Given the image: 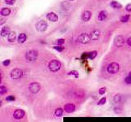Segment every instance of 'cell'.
I'll list each match as a JSON object with an SVG mask.
<instances>
[{
  "instance_id": "21",
  "label": "cell",
  "mask_w": 131,
  "mask_h": 122,
  "mask_svg": "<svg viewBox=\"0 0 131 122\" xmlns=\"http://www.w3.org/2000/svg\"><path fill=\"white\" fill-rule=\"evenodd\" d=\"M55 116H57V117H60V116H62L63 114V110L61 108H57L55 110V112H54Z\"/></svg>"
},
{
  "instance_id": "38",
  "label": "cell",
  "mask_w": 131,
  "mask_h": 122,
  "mask_svg": "<svg viewBox=\"0 0 131 122\" xmlns=\"http://www.w3.org/2000/svg\"><path fill=\"white\" fill-rule=\"evenodd\" d=\"M70 1H74V0H70Z\"/></svg>"
},
{
  "instance_id": "9",
  "label": "cell",
  "mask_w": 131,
  "mask_h": 122,
  "mask_svg": "<svg viewBox=\"0 0 131 122\" xmlns=\"http://www.w3.org/2000/svg\"><path fill=\"white\" fill-rule=\"evenodd\" d=\"M25 116V112L22 110V109H17L14 112V114H13V116L15 119L17 120H21L22 118L24 117Z\"/></svg>"
},
{
  "instance_id": "20",
  "label": "cell",
  "mask_w": 131,
  "mask_h": 122,
  "mask_svg": "<svg viewBox=\"0 0 131 122\" xmlns=\"http://www.w3.org/2000/svg\"><path fill=\"white\" fill-rule=\"evenodd\" d=\"M113 99H114V102H115V103L119 104V103H120V102H122V99H123V98H122L121 94H116L114 96V98H113Z\"/></svg>"
},
{
  "instance_id": "13",
  "label": "cell",
  "mask_w": 131,
  "mask_h": 122,
  "mask_svg": "<svg viewBox=\"0 0 131 122\" xmlns=\"http://www.w3.org/2000/svg\"><path fill=\"white\" fill-rule=\"evenodd\" d=\"M100 37V31L98 30H94L90 33V38L92 40H98Z\"/></svg>"
},
{
  "instance_id": "17",
  "label": "cell",
  "mask_w": 131,
  "mask_h": 122,
  "mask_svg": "<svg viewBox=\"0 0 131 122\" xmlns=\"http://www.w3.org/2000/svg\"><path fill=\"white\" fill-rule=\"evenodd\" d=\"M110 5H111L113 8H115V9H120V8H122V5L116 1H111Z\"/></svg>"
},
{
  "instance_id": "23",
  "label": "cell",
  "mask_w": 131,
  "mask_h": 122,
  "mask_svg": "<svg viewBox=\"0 0 131 122\" xmlns=\"http://www.w3.org/2000/svg\"><path fill=\"white\" fill-rule=\"evenodd\" d=\"M130 15H125V16H123L120 18V21H121V22H123V23L128 22L129 20H130Z\"/></svg>"
},
{
  "instance_id": "5",
  "label": "cell",
  "mask_w": 131,
  "mask_h": 122,
  "mask_svg": "<svg viewBox=\"0 0 131 122\" xmlns=\"http://www.w3.org/2000/svg\"><path fill=\"white\" fill-rule=\"evenodd\" d=\"M35 28H36L37 31L44 32L48 28V24H47V22L44 20H39L38 23H36V24H35Z\"/></svg>"
},
{
  "instance_id": "22",
  "label": "cell",
  "mask_w": 131,
  "mask_h": 122,
  "mask_svg": "<svg viewBox=\"0 0 131 122\" xmlns=\"http://www.w3.org/2000/svg\"><path fill=\"white\" fill-rule=\"evenodd\" d=\"M61 8L63 10H69L70 8V4L67 2H64V3H61Z\"/></svg>"
},
{
  "instance_id": "25",
  "label": "cell",
  "mask_w": 131,
  "mask_h": 122,
  "mask_svg": "<svg viewBox=\"0 0 131 122\" xmlns=\"http://www.w3.org/2000/svg\"><path fill=\"white\" fill-rule=\"evenodd\" d=\"M7 92H8V90H7V88L4 86H0V93H1V94H4Z\"/></svg>"
},
{
  "instance_id": "4",
  "label": "cell",
  "mask_w": 131,
  "mask_h": 122,
  "mask_svg": "<svg viewBox=\"0 0 131 122\" xmlns=\"http://www.w3.org/2000/svg\"><path fill=\"white\" fill-rule=\"evenodd\" d=\"M23 76V71L20 68H14L11 72V77L13 80H17V79L22 78Z\"/></svg>"
},
{
  "instance_id": "32",
  "label": "cell",
  "mask_w": 131,
  "mask_h": 122,
  "mask_svg": "<svg viewBox=\"0 0 131 122\" xmlns=\"http://www.w3.org/2000/svg\"><path fill=\"white\" fill-rule=\"evenodd\" d=\"M9 64H10V59H6V60H4L3 62V65L5 67L8 66Z\"/></svg>"
},
{
  "instance_id": "26",
  "label": "cell",
  "mask_w": 131,
  "mask_h": 122,
  "mask_svg": "<svg viewBox=\"0 0 131 122\" xmlns=\"http://www.w3.org/2000/svg\"><path fill=\"white\" fill-rule=\"evenodd\" d=\"M106 102H107V98H106V97H103V98H102L100 99V101L98 102V105H103V104L106 103Z\"/></svg>"
},
{
  "instance_id": "24",
  "label": "cell",
  "mask_w": 131,
  "mask_h": 122,
  "mask_svg": "<svg viewBox=\"0 0 131 122\" xmlns=\"http://www.w3.org/2000/svg\"><path fill=\"white\" fill-rule=\"evenodd\" d=\"M96 56H97V51H92V52L88 53V58H89V59H94Z\"/></svg>"
},
{
  "instance_id": "34",
  "label": "cell",
  "mask_w": 131,
  "mask_h": 122,
  "mask_svg": "<svg viewBox=\"0 0 131 122\" xmlns=\"http://www.w3.org/2000/svg\"><path fill=\"white\" fill-rule=\"evenodd\" d=\"M125 9H126L127 12H131V3L128 4L126 7H125Z\"/></svg>"
},
{
  "instance_id": "16",
  "label": "cell",
  "mask_w": 131,
  "mask_h": 122,
  "mask_svg": "<svg viewBox=\"0 0 131 122\" xmlns=\"http://www.w3.org/2000/svg\"><path fill=\"white\" fill-rule=\"evenodd\" d=\"M107 12H105V11H101L100 12H99V14H98V20H100V21H102V20H104L106 18H107Z\"/></svg>"
},
{
  "instance_id": "2",
  "label": "cell",
  "mask_w": 131,
  "mask_h": 122,
  "mask_svg": "<svg viewBox=\"0 0 131 122\" xmlns=\"http://www.w3.org/2000/svg\"><path fill=\"white\" fill-rule=\"evenodd\" d=\"M48 68L51 72H57L61 68V63L58 60L53 59V60L50 61V63H48Z\"/></svg>"
},
{
  "instance_id": "7",
  "label": "cell",
  "mask_w": 131,
  "mask_h": 122,
  "mask_svg": "<svg viewBox=\"0 0 131 122\" xmlns=\"http://www.w3.org/2000/svg\"><path fill=\"white\" fill-rule=\"evenodd\" d=\"M78 40L80 43L82 44H87L90 42L91 38H90V35H88L87 33H81L80 35L78 38Z\"/></svg>"
},
{
  "instance_id": "6",
  "label": "cell",
  "mask_w": 131,
  "mask_h": 122,
  "mask_svg": "<svg viewBox=\"0 0 131 122\" xmlns=\"http://www.w3.org/2000/svg\"><path fill=\"white\" fill-rule=\"evenodd\" d=\"M40 89H41V86H40V84L38 82L31 83L29 86L30 91H31L32 94H37L38 92H39Z\"/></svg>"
},
{
  "instance_id": "29",
  "label": "cell",
  "mask_w": 131,
  "mask_h": 122,
  "mask_svg": "<svg viewBox=\"0 0 131 122\" xmlns=\"http://www.w3.org/2000/svg\"><path fill=\"white\" fill-rule=\"evenodd\" d=\"M16 99V98L14 96H12V95H9V96H8L6 98V100L7 101H9V102H12V101H14V100Z\"/></svg>"
},
{
  "instance_id": "18",
  "label": "cell",
  "mask_w": 131,
  "mask_h": 122,
  "mask_svg": "<svg viewBox=\"0 0 131 122\" xmlns=\"http://www.w3.org/2000/svg\"><path fill=\"white\" fill-rule=\"evenodd\" d=\"M11 13V10L8 8H3L1 10V15L3 16H8L10 15Z\"/></svg>"
},
{
  "instance_id": "36",
  "label": "cell",
  "mask_w": 131,
  "mask_h": 122,
  "mask_svg": "<svg viewBox=\"0 0 131 122\" xmlns=\"http://www.w3.org/2000/svg\"><path fill=\"white\" fill-rule=\"evenodd\" d=\"M126 42H127V44H128L129 46H130L131 47V37H130V38L126 40Z\"/></svg>"
},
{
  "instance_id": "11",
  "label": "cell",
  "mask_w": 131,
  "mask_h": 122,
  "mask_svg": "<svg viewBox=\"0 0 131 122\" xmlns=\"http://www.w3.org/2000/svg\"><path fill=\"white\" fill-rule=\"evenodd\" d=\"M47 18L52 22H57L58 20V16L54 12H49L47 15Z\"/></svg>"
},
{
  "instance_id": "31",
  "label": "cell",
  "mask_w": 131,
  "mask_h": 122,
  "mask_svg": "<svg viewBox=\"0 0 131 122\" xmlns=\"http://www.w3.org/2000/svg\"><path fill=\"white\" fill-rule=\"evenodd\" d=\"M16 0H5V3L8 5H13L15 3Z\"/></svg>"
},
{
  "instance_id": "15",
  "label": "cell",
  "mask_w": 131,
  "mask_h": 122,
  "mask_svg": "<svg viewBox=\"0 0 131 122\" xmlns=\"http://www.w3.org/2000/svg\"><path fill=\"white\" fill-rule=\"evenodd\" d=\"M26 39H27V36H26V33H21V34L19 35L17 42H18V43L22 44V43H24V42H26Z\"/></svg>"
},
{
  "instance_id": "14",
  "label": "cell",
  "mask_w": 131,
  "mask_h": 122,
  "mask_svg": "<svg viewBox=\"0 0 131 122\" xmlns=\"http://www.w3.org/2000/svg\"><path fill=\"white\" fill-rule=\"evenodd\" d=\"M17 38V34L15 32H10L8 34V40L9 42H14Z\"/></svg>"
},
{
  "instance_id": "30",
  "label": "cell",
  "mask_w": 131,
  "mask_h": 122,
  "mask_svg": "<svg viewBox=\"0 0 131 122\" xmlns=\"http://www.w3.org/2000/svg\"><path fill=\"white\" fill-rule=\"evenodd\" d=\"M106 91H107L106 87H101L100 89H99V94H105Z\"/></svg>"
},
{
  "instance_id": "37",
  "label": "cell",
  "mask_w": 131,
  "mask_h": 122,
  "mask_svg": "<svg viewBox=\"0 0 131 122\" xmlns=\"http://www.w3.org/2000/svg\"><path fill=\"white\" fill-rule=\"evenodd\" d=\"M120 112H121V110H120V108H118V107L115 108V112L116 113H120Z\"/></svg>"
},
{
  "instance_id": "12",
  "label": "cell",
  "mask_w": 131,
  "mask_h": 122,
  "mask_svg": "<svg viewBox=\"0 0 131 122\" xmlns=\"http://www.w3.org/2000/svg\"><path fill=\"white\" fill-rule=\"evenodd\" d=\"M91 16H92V13L89 11H84V13H83V15H82V20L83 21H84V22H87V21L90 20Z\"/></svg>"
},
{
  "instance_id": "35",
  "label": "cell",
  "mask_w": 131,
  "mask_h": 122,
  "mask_svg": "<svg viewBox=\"0 0 131 122\" xmlns=\"http://www.w3.org/2000/svg\"><path fill=\"white\" fill-rule=\"evenodd\" d=\"M68 75H75L76 77H78V74H77L76 71H72V72H68Z\"/></svg>"
},
{
  "instance_id": "10",
  "label": "cell",
  "mask_w": 131,
  "mask_h": 122,
  "mask_svg": "<svg viewBox=\"0 0 131 122\" xmlns=\"http://www.w3.org/2000/svg\"><path fill=\"white\" fill-rule=\"evenodd\" d=\"M64 110L66 111V112L67 113H72L75 112V106L73 103H66L64 106Z\"/></svg>"
},
{
  "instance_id": "28",
  "label": "cell",
  "mask_w": 131,
  "mask_h": 122,
  "mask_svg": "<svg viewBox=\"0 0 131 122\" xmlns=\"http://www.w3.org/2000/svg\"><path fill=\"white\" fill-rule=\"evenodd\" d=\"M125 82L127 83V84H131V72L129 73L128 77H126V78H125Z\"/></svg>"
},
{
  "instance_id": "3",
  "label": "cell",
  "mask_w": 131,
  "mask_h": 122,
  "mask_svg": "<svg viewBox=\"0 0 131 122\" xmlns=\"http://www.w3.org/2000/svg\"><path fill=\"white\" fill-rule=\"evenodd\" d=\"M107 69V72L111 74L116 73L120 70V65L117 63H111L108 64Z\"/></svg>"
},
{
  "instance_id": "33",
  "label": "cell",
  "mask_w": 131,
  "mask_h": 122,
  "mask_svg": "<svg viewBox=\"0 0 131 122\" xmlns=\"http://www.w3.org/2000/svg\"><path fill=\"white\" fill-rule=\"evenodd\" d=\"M57 42L58 45H62V44H64L65 40L63 39V38H60V39H58L57 41Z\"/></svg>"
},
{
  "instance_id": "27",
  "label": "cell",
  "mask_w": 131,
  "mask_h": 122,
  "mask_svg": "<svg viewBox=\"0 0 131 122\" xmlns=\"http://www.w3.org/2000/svg\"><path fill=\"white\" fill-rule=\"evenodd\" d=\"M53 48L55 49V50H57V51H62L63 50H64V47H62V46H61V45H58V46H56V47H54Z\"/></svg>"
},
{
  "instance_id": "1",
  "label": "cell",
  "mask_w": 131,
  "mask_h": 122,
  "mask_svg": "<svg viewBox=\"0 0 131 122\" xmlns=\"http://www.w3.org/2000/svg\"><path fill=\"white\" fill-rule=\"evenodd\" d=\"M37 57H38V52L35 50H31L27 51L26 54V59L28 62H34L36 60Z\"/></svg>"
},
{
  "instance_id": "8",
  "label": "cell",
  "mask_w": 131,
  "mask_h": 122,
  "mask_svg": "<svg viewBox=\"0 0 131 122\" xmlns=\"http://www.w3.org/2000/svg\"><path fill=\"white\" fill-rule=\"evenodd\" d=\"M125 42H126V41H125V38H124L123 36H120V35L116 37V38L114 39L115 46H116V47H123V46L125 45Z\"/></svg>"
},
{
  "instance_id": "19",
  "label": "cell",
  "mask_w": 131,
  "mask_h": 122,
  "mask_svg": "<svg viewBox=\"0 0 131 122\" xmlns=\"http://www.w3.org/2000/svg\"><path fill=\"white\" fill-rule=\"evenodd\" d=\"M9 33H10L9 27H8V26H5V27L2 28V29H1V36L2 37L7 36V34H8Z\"/></svg>"
}]
</instances>
